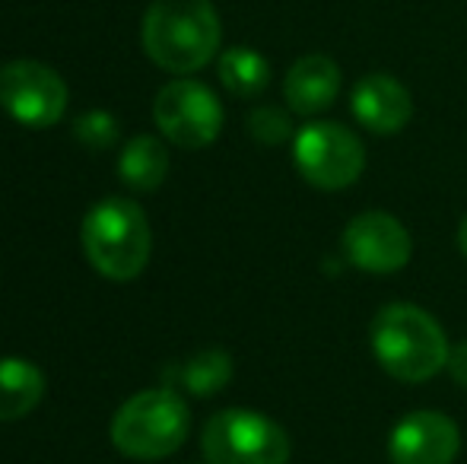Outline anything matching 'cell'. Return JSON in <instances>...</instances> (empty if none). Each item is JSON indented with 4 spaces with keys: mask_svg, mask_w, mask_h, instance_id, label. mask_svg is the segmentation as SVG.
Listing matches in <instances>:
<instances>
[{
    "mask_svg": "<svg viewBox=\"0 0 467 464\" xmlns=\"http://www.w3.org/2000/svg\"><path fill=\"white\" fill-rule=\"evenodd\" d=\"M143 51L169 74H194L213 61L223 26L210 0H153L143 16Z\"/></svg>",
    "mask_w": 467,
    "mask_h": 464,
    "instance_id": "6da1fadb",
    "label": "cell"
},
{
    "mask_svg": "<svg viewBox=\"0 0 467 464\" xmlns=\"http://www.w3.org/2000/svg\"><path fill=\"white\" fill-rule=\"evenodd\" d=\"M372 353L398 382H426L449 363V341L436 318L410 303H391L372 318Z\"/></svg>",
    "mask_w": 467,
    "mask_h": 464,
    "instance_id": "7a4b0ae2",
    "label": "cell"
},
{
    "mask_svg": "<svg viewBox=\"0 0 467 464\" xmlns=\"http://www.w3.org/2000/svg\"><path fill=\"white\" fill-rule=\"evenodd\" d=\"M83 252L109 280H134L153 252L147 213L130 198H105L83 220Z\"/></svg>",
    "mask_w": 467,
    "mask_h": 464,
    "instance_id": "3957f363",
    "label": "cell"
},
{
    "mask_svg": "<svg viewBox=\"0 0 467 464\" xmlns=\"http://www.w3.org/2000/svg\"><path fill=\"white\" fill-rule=\"evenodd\" d=\"M191 410L175 388L137 391L118 407L111 420V442L121 455L137 461H160L179 452L188 439Z\"/></svg>",
    "mask_w": 467,
    "mask_h": 464,
    "instance_id": "277c9868",
    "label": "cell"
},
{
    "mask_svg": "<svg viewBox=\"0 0 467 464\" xmlns=\"http://www.w3.org/2000/svg\"><path fill=\"white\" fill-rule=\"evenodd\" d=\"M207 464H286L289 436L258 410L229 407L207 420L201 433Z\"/></svg>",
    "mask_w": 467,
    "mask_h": 464,
    "instance_id": "5b68a950",
    "label": "cell"
},
{
    "mask_svg": "<svg viewBox=\"0 0 467 464\" xmlns=\"http://www.w3.org/2000/svg\"><path fill=\"white\" fill-rule=\"evenodd\" d=\"M296 169L321 191H344L363 175L366 150L350 128L337 121H312L296 134Z\"/></svg>",
    "mask_w": 467,
    "mask_h": 464,
    "instance_id": "8992f818",
    "label": "cell"
},
{
    "mask_svg": "<svg viewBox=\"0 0 467 464\" xmlns=\"http://www.w3.org/2000/svg\"><path fill=\"white\" fill-rule=\"evenodd\" d=\"M0 108L26 128H51L67 112V83L38 61L0 67Z\"/></svg>",
    "mask_w": 467,
    "mask_h": 464,
    "instance_id": "52a82bcc",
    "label": "cell"
},
{
    "mask_svg": "<svg viewBox=\"0 0 467 464\" xmlns=\"http://www.w3.org/2000/svg\"><path fill=\"white\" fill-rule=\"evenodd\" d=\"M153 118L162 137L185 150H201L220 137L223 106L203 83L172 80L160 89L153 102Z\"/></svg>",
    "mask_w": 467,
    "mask_h": 464,
    "instance_id": "ba28073f",
    "label": "cell"
},
{
    "mask_svg": "<svg viewBox=\"0 0 467 464\" xmlns=\"http://www.w3.org/2000/svg\"><path fill=\"white\" fill-rule=\"evenodd\" d=\"M344 254L366 273H398L410 261L413 239L398 217L385 211H366L347 223Z\"/></svg>",
    "mask_w": 467,
    "mask_h": 464,
    "instance_id": "9c48e42d",
    "label": "cell"
},
{
    "mask_svg": "<svg viewBox=\"0 0 467 464\" xmlns=\"http://www.w3.org/2000/svg\"><path fill=\"white\" fill-rule=\"evenodd\" d=\"M462 449L455 420L439 410H413L394 427L388 455L394 464H451Z\"/></svg>",
    "mask_w": 467,
    "mask_h": 464,
    "instance_id": "30bf717a",
    "label": "cell"
},
{
    "mask_svg": "<svg viewBox=\"0 0 467 464\" xmlns=\"http://www.w3.org/2000/svg\"><path fill=\"white\" fill-rule=\"evenodd\" d=\"M353 115L369 134L391 137L410 124L413 96L391 74H369L353 87Z\"/></svg>",
    "mask_w": 467,
    "mask_h": 464,
    "instance_id": "8fae6325",
    "label": "cell"
},
{
    "mask_svg": "<svg viewBox=\"0 0 467 464\" xmlns=\"http://www.w3.org/2000/svg\"><path fill=\"white\" fill-rule=\"evenodd\" d=\"M340 93V67L327 55H306L289 67L283 80L286 106L296 115H318L334 106Z\"/></svg>",
    "mask_w": 467,
    "mask_h": 464,
    "instance_id": "7c38bea8",
    "label": "cell"
},
{
    "mask_svg": "<svg viewBox=\"0 0 467 464\" xmlns=\"http://www.w3.org/2000/svg\"><path fill=\"white\" fill-rule=\"evenodd\" d=\"M45 397V376L36 363L19 356L0 359V423L29 417Z\"/></svg>",
    "mask_w": 467,
    "mask_h": 464,
    "instance_id": "4fadbf2b",
    "label": "cell"
},
{
    "mask_svg": "<svg viewBox=\"0 0 467 464\" xmlns=\"http://www.w3.org/2000/svg\"><path fill=\"white\" fill-rule=\"evenodd\" d=\"M162 376L169 388H185L194 397H210L226 388L233 378V356L226 350H201L185 363L169 366Z\"/></svg>",
    "mask_w": 467,
    "mask_h": 464,
    "instance_id": "5bb4252c",
    "label": "cell"
},
{
    "mask_svg": "<svg viewBox=\"0 0 467 464\" xmlns=\"http://www.w3.org/2000/svg\"><path fill=\"white\" fill-rule=\"evenodd\" d=\"M118 175L134 191H156L169 175V153L156 137H130L118 160Z\"/></svg>",
    "mask_w": 467,
    "mask_h": 464,
    "instance_id": "9a60e30c",
    "label": "cell"
},
{
    "mask_svg": "<svg viewBox=\"0 0 467 464\" xmlns=\"http://www.w3.org/2000/svg\"><path fill=\"white\" fill-rule=\"evenodd\" d=\"M220 80L239 99H254L267 89L271 83V64L265 55H258L254 48H229L220 57Z\"/></svg>",
    "mask_w": 467,
    "mask_h": 464,
    "instance_id": "2e32d148",
    "label": "cell"
},
{
    "mask_svg": "<svg viewBox=\"0 0 467 464\" xmlns=\"http://www.w3.org/2000/svg\"><path fill=\"white\" fill-rule=\"evenodd\" d=\"M248 134L265 147H280L293 137V121L277 106H261L248 115Z\"/></svg>",
    "mask_w": 467,
    "mask_h": 464,
    "instance_id": "e0dca14e",
    "label": "cell"
},
{
    "mask_svg": "<svg viewBox=\"0 0 467 464\" xmlns=\"http://www.w3.org/2000/svg\"><path fill=\"white\" fill-rule=\"evenodd\" d=\"M74 134H77V140H80L83 147H89V150H105V147H111V143H115V137H118V121H115V118H111L109 112L96 108V112H87V115L77 118Z\"/></svg>",
    "mask_w": 467,
    "mask_h": 464,
    "instance_id": "ac0fdd59",
    "label": "cell"
},
{
    "mask_svg": "<svg viewBox=\"0 0 467 464\" xmlns=\"http://www.w3.org/2000/svg\"><path fill=\"white\" fill-rule=\"evenodd\" d=\"M445 369L451 372V378H455L458 385H464L467 388V341L455 344V347L449 350V363H445Z\"/></svg>",
    "mask_w": 467,
    "mask_h": 464,
    "instance_id": "d6986e66",
    "label": "cell"
},
{
    "mask_svg": "<svg viewBox=\"0 0 467 464\" xmlns=\"http://www.w3.org/2000/svg\"><path fill=\"white\" fill-rule=\"evenodd\" d=\"M458 248H462L464 258H467V217L462 220V226H458Z\"/></svg>",
    "mask_w": 467,
    "mask_h": 464,
    "instance_id": "ffe728a7",
    "label": "cell"
}]
</instances>
